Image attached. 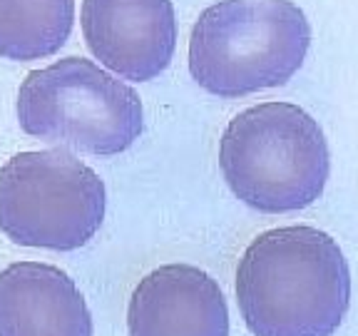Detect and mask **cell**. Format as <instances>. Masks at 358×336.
I'll list each match as a JSON object with an SVG mask.
<instances>
[{"mask_svg": "<svg viewBox=\"0 0 358 336\" xmlns=\"http://www.w3.org/2000/svg\"><path fill=\"white\" fill-rule=\"evenodd\" d=\"M236 304L254 336H334L351 307V269L316 227L268 230L241 254Z\"/></svg>", "mask_w": 358, "mask_h": 336, "instance_id": "cell-1", "label": "cell"}, {"mask_svg": "<svg viewBox=\"0 0 358 336\" xmlns=\"http://www.w3.org/2000/svg\"><path fill=\"white\" fill-rule=\"evenodd\" d=\"M219 167L246 207L286 214L311 207L324 195L331 152L321 125L303 107L262 102L227 125Z\"/></svg>", "mask_w": 358, "mask_h": 336, "instance_id": "cell-2", "label": "cell"}, {"mask_svg": "<svg viewBox=\"0 0 358 336\" xmlns=\"http://www.w3.org/2000/svg\"><path fill=\"white\" fill-rule=\"evenodd\" d=\"M311 25L291 0H219L189 38V73L222 100L281 88L299 73Z\"/></svg>", "mask_w": 358, "mask_h": 336, "instance_id": "cell-3", "label": "cell"}, {"mask_svg": "<svg viewBox=\"0 0 358 336\" xmlns=\"http://www.w3.org/2000/svg\"><path fill=\"white\" fill-rule=\"evenodd\" d=\"M15 112L30 137L97 157L129 150L145 130L134 88L85 57H62L28 73Z\"/></svg>", "mask_w": 358, "mask_h": 336, "instance_id": "cell-4", "label": "cell"}, {"mask_svg": "<svg viewBox=\"0 0 358 336\" xmlns=\"http://www.w3.org/2000/svg\"><path fill=\"white\" fill-rule=\"evenodd\" d=\"M107 192L67 150L20 152L0 169V230L20 246L75 252L105 222Z\"/></svg>", "mask_w": 358, "mask_h": 336, "instance_id": "cell-5", "label": "cell"}, {"mask_svg": "<svg viewBox=\"0 0 358 336\" xmlns=\"http://www.w3.org/2000/svg\"><path fill=\"white\" fill-rule=\"evenodd\" d=\"M80 25L100 65L132 83L159 78L177 48L172 0H83Z\"/></svg>", "mask_w": 358, "mask_h": 336, "instance_id": "cell-6", "label": "cell"}, {"mask_svg": "<svg viewBox=\"0 0 358 336\" xmlns=\"http://www.w3.org/2000/svg\"><path fill=\"white\" fill-rule=\"evenodd\" d=\"M127 329L129 336H229V307L204 269L162 264L134 286Z\"/></svg>", "mask_w": 358, "mask_h": 336, "instance_id": "cell-7", "label": "cell"}, {"mask_svg": "<svg viewBox=\"0 0 358 336\" xmlns=\"http://www.w3.org/2000/svg\"><path fill=\"white\" fill-rule=\"evenodd\" d=\"M0 336H92V314L62 269L15 262L0 272Z\"/></svg>", "mask_w": 358, "mask_h": 336, "instance_id": "cell-8", "label": "cell"}, {"mask_svg": "<svg viewBox=\"0 0 358 336\" xmlns=\"http://www.w3.org/2000/svg\"><path fill=\"white\" fill-rule=\"evenodd\" d=\"M73 22L75 0H0V57L30 62L55 55Z\"/></svg>", "mask_w": 358, "mask_h": 336, "instance_id": "cell-9", "label": "cell"}]
</instances>
